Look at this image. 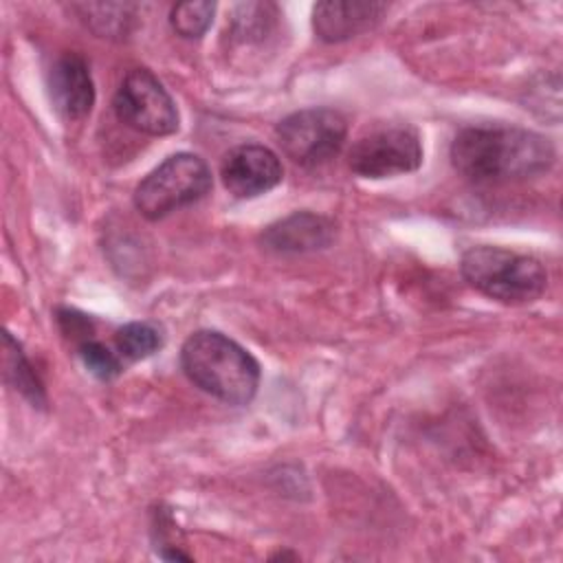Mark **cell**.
Returning <instances> with one entry per match:
<instances>
[{
  "instance_id": "obj_14",
  "label": "cell",
  "mask_w": 563,
  "mask_h": 563,
  "mask_svg": "<svg viewBox=\"0 0 563 563\" xmlns=\"http://www.w3.org/2000/svg\"><path fill=\"white\" fill-rule=\"evenodd\" d=\"M117 352L125 361H141L158 352L163 345L161 330L150 321H130L114 334Z\"/></svg>"
},
{
  "instance_id": "obj_16",
  "label": "cell",
  "mask_w": 563,
  "mask_h": 563,
  "mask_svg": "<svg viewBox=\"0 0 563 563\" xmlns=\"http://www.w3.org/2000/svg\"><path fill=\"white\" fill-rule=\"evenodd\" d=\"M275 7L273 4H262V2H249V4H238L233 9V31L242 40H260L268 31L273 18H275Z\"/></svg>"
},
{
  "instance_id": "obj_13",
  "label": "cell",
  "mask_w": 563,
  "mask_h": 563,
  "mask_svg": "<svg viewBox=\"0 0 563 563\" xmlns=\"http://www.w3.org/2000/svg\"><path fill=\"white\" fill-rule=\"evenodd\" d=\"M2 363H4L7 383H11L13 389H18L26 400H31L33 407H44L46 402L44 387L37 374L33 372L31 363L22 354V347L18 345V341H13L9 332L2 334Z\"/></svg>"
},
{
  "instance_id": "obj_2",
  "label": "cell",
  "mask_w": 563,
  "mask_h": 563,
  "mask_svg": "<svg viewBox=\"0 0 563 563\" xmlns=\"http://www.w3.org/2000/svg\"><path fill=\"white\" fill-rule=\"evenodd\" d=\"M185 376L205 394L246 405L260 385V363L240 343L216 330H198L180 347Z\"/></svg>"
},
{
  "instance_id": "obj_1",
  "label": "cell",
  "mask_w": 563,
  "mask_h": 563,
  "mask_svg": "<svg viewBox=\"0 0 563 563\" xmlns=\"http://www.w3.org/2000/svg\"><path fill=\"white\" fill-rule=\"evenodd\" d=\"M554 156L548 136L517 125H468L451 143L453 167L473 183L532 178L548 172Z\"/></svg>"
},
{
  "instance_id": "obj_9",
  "label": "cell",
  "mask_w": 563,
  "mask_h": 563,
  "mask_svg": "<svg viewBox=\"0 0 563 563\" xmlns=\"http://www.w3.org/2000/svg\"><path fill=\"white\" fill-rule=\"evenodd\" d=\"M53 108L66 121L84 119L95 103V84L86 59L77 53H62L48 70Z\"/></svg>"
},
{
  "instance_id": "obj_5",
  "label": "cell",
  "mask_w": 563,
  "mask_h": 563,
  "mask_svg": "<svg viewBox=\"0 0 563 563\" xmlns=\"http://www.w3.org/2000/svg\"><path fill=\"white\" fill-rule=\"evenodd\" d=\"M282 152L301 167H319L334 158L347 136V123L332 108H303L275 128Z\"/></svg>"
},
{
  "instance_id": "obj_12",
  "label": "cell",
  "mask_w": 563,
  "mask_h": 563,
  "mask_svg": "<svg viewBox=\"0 0 563 563\" xmlns=\"http://www.w3.org/2000/svg\"><path fill=\"white\" fill-rule=\"evenodd\" d=\"M84 20V24L99 37L108 40H123L130 35L134 20H136V4L128 2H88V4H73Z\"/></svg>"
},
{
  "instance_id": "obj_7",
  "label": "cell",
  "mask_w": 563,
  "mask_h": 563,
  "mask_svg": "<svg viewBox=\"0 0 563 563\" xmlns=\"http://www.w3.org/2000/svg\"><path fill=\"white\" fill-rule=\"evenodd\" d=\"M112 106L119 121L136 132L165 136L178 130L176 103L147 68H134L123 77Z\"/></svg>"
},
{
  "instance_id": "obj_10",
  "label": "cell",
  "mask_w": 563,
  "mask_h": 563,
  "mask_svg": "<svg viewBox=\"0 0 563 563\" xmlns=\"http://www.w3.org/2000/svg\"><path fill=\"white\" fill-rule=\"evenodd\" d=\"M334 224L325 216L310 211H295L271 227H266L260 235L266 251L279 255H297L321 251L334 240Z\"/></svg>"
},
{
  "instance_id": "obj_15",
  "label": "cell",
  "mask_w": 563,
  "mask_h": 563,
  "mask_svg": "<svg viewBox=\"0 0 563 563\" xmlns=\"http://www.w3.org/2000/svg\"><path fill=\"white\" fill-rule=\"evenodd\" d=\"M213 13H216V4L213 2H207V0H200V2H180L172 9V15H169V22H172V29L183 35V37H200L211 20H213Z\"/></svg>"
},
{
  "instance_id": "obj_17",
  "label": "cell",
  "mask_w": 563,
  "mask_h": 563,
  "mask_svg": "<svg viewBox=\"0 0 563 563\" xmlns=\"http://www.w3.org/2000/svg\"><path fill=\"white\" fill-rule=\"evenodd\" d=\"M77 352L86 369L99 380H112L123 372V363H121L123 358L95 339L81 341L77 345Z\"/></svg>"
},
{
  "instance_id": "obj_4",
  "label": "cell",
  "mask_w": 563,
  "mask_h": 563,
  "mask_svg": "<svg viewBox=\"0 0 563 563\" xmlns=\"http://www.w3.org/2000/svg\"><path fill=\"white\" fill-rule=\"evenodd\" d=\"M211 189L209 165L191 152L167 156L134 189V207L147 220H161L187 207Z\"/></svg>"
},
{
  "instance_id": "obj_8",
  "label": "cell",
  "mask_w": 563,
  "mask_h": 563,
  "mask_svg": "<svg viewBox=\"0 0 563 563\" xmlns=\"http://www.w3.org/2000/svg\"><path fill=\"white\" fill-rule=\"evenodd\" d=\"M282 163L277 154L257 143H244L224 154L220 176L229 194L235 198H255L282 180Z\"/></svg>"
},
{
  "instance_id": "obj_11",
  "label": "cell",
  "mask_w": 563,
  "mask_h": 563,
  "mask_svg": "<svg viewBox=\"0 0 563 563\" xmlns=\"http://www.w3.org/2000/svg\"><path fill=\"white\" fill-rule=\"evenodd\" d=\"M387 11L385 2L369 0H347V2H319L312 7V29L323 42H345L369 29H374L383 13Z\"/></svg>"
},
{
  "instance_id": "obj_3",
  "label": "cell",
  "mask_w": 563,
  "mask_h": 563,
  "mask_svg": "<svg viewBox=\"0 0 563 563\" xmlns=\"http://www.w3.org/2000/svg\"><path fill=\"white\" fill-rule=\"evenodd\" d=\"M460 271L475 290L510 306L539 299L548 284V273L537 257L501 246L468 249Z\"/></svg>"
},
{
  "instance_id": "obj_6",
  "label": "cell",
  "mask_w": 563,
  "mask_h": 563,
  "mask_svg": "<svg viewBox=\"0 0 563 563\" xmlns=\"http://www.w3.org/2000/svg\"><path fill=\"white\" fill-rule=\"evenodd\" d=\"M422 163L420 134L407 123H383L358 136L347 165L361 178H391L416 172Z\"/></svg>"
},
{
  "instance_id": "obj_18",
  "label": "cell",
  "mask_w": 563,
  "mask_h": 563,
  "mask_svg": "<svg viewBox=\"0 0 563 563\" xmlns=\"http://www.w3.org/2000/svg\"><path fill=\"white\" fill-rule=\"evenodd\" d=\"M57 319H59V325H62V330L70 336H81V341H86V339H90V323H88V319L84 317V314H77L75 310H59L57 312ZM79 341V343H81Z\"/></svg>"
}]
</instances>
